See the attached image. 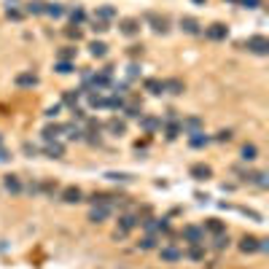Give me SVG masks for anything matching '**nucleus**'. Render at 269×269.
I'll return each instance as SVG.
<instances>
[{"label":"nucleus","mask_w":269,"mask_h":269,"mask_svg":"<svg viewBox=\"0 0 269 269\" xmlns=\"http://www.w3.org/2000/svg\"><path fill=\"white\" fill-rule=\"evenodd\" d=\"M143 19H146V22L151 24V30L159 32V35H167V32H170V19H167V16L156 14V11H146V14H143Z\"/></svg>","instance_id":"1"},{"label":"nucleus","mask_w":269,"mask_h":269,"mask_svg":"<svg viewBox=\"0 0 269 269\" xmlns=\"http://www.w3.org/2000/svg\"><path fill=\"white\" fill-rule=\"evenodd\" d=\"M245 49L256 57H267L269 54V38L267 35H251L245 41Z\"/></svg>","instance_id":"2"},{"label":"nucleus","mask_w":269,"mask_h":269,"mask_svg":"<svg viewBox=\"0 0 269 269\" xmlns=\"http://www.w3.org/2000/svg\"><path fill=\"white\" fill-rule=\"evenodd\" d=\"M180 237H183V242H188V245H205V229L188 224V226L180 229Z\"/></svg>","instance_id":"3"},{"label":"nucleus","mask_w":269,"mask_h":269,"mask_svg":"<svg viewBox=\"0 0 269 269\" xmlns=\"http://www.w3.org/2000/svg\"><path fill=\"white\" fill-rule=\"evenodd\" d=\"M116 224H119V226H116V232H121L124 237H127L135 226H140V213H124V215H119Z\"/></svg>","instance_id":"4"},{"label":"nucleus","mask_w":269,"mask_h":269,"mask_svg":"<svg viewBox=\"0 0 269 269\" xmlns=\"http://www.w3.org/2000/svg\"><path fill=\"white\" fill-rule=\"evenodd\" d=\"M205 38H207V41L221 43V41H226V38H229V27L224 22H213V24H207V27H205Z\"/></svg>","instance_id":"5"},{"label":"nucleus","mask_w":269,"mask_h":269,"mask_svg":"<svg viewBox=\"0 0 269 269\" xmlns=\"http://www.w3.org/2000/svg\"><path fill=\"white\" fill-rule=\"evenodd\" d=\"M162 129H165V137L167 140H175L180 132V121H178V116H175V110H170V116H167V121H162Z\"/></svg>","instance_id":"6"},{"label":"nucleus","mask_w":269,"mask_h":269,"mask_svg":"<svg viewBox=\"0 0 269 269\" xmlns=\"http://www.w3.org/2000/svg\"><path fill=\"white\" fill-rule=\"evenodd\" d=\"M110 213H113V207H108V205H91L89 207V224H105V221L110 218Z\"/></svg>","instance_id":"7"},{"label":"nucleus","mask_w":269,"mask_h":269,"mask_svg":"<svg viewBox=\"0 0 269 269\" xmlns=\"http://www.w3.org/2000/svg\"><path fill=\"white\" fill-rule=\"evenodd\" d=\"M119 32H121L124 38H135V35H140V19H132V16L121 19V22H119Z\"/></svg>","instance_id":"8"},{"label":"nucleus","mask_w":269,"mask_h":269,"mask_svg":"<svg viewBox=\"0 0 269 269\" xmlns=\"http://www.w3.org/2000/svg\"><path fill=\"white\" fill-rule=\"evenodd\" d=\"M14 84H16L19 89H32V87H38V84H41V78L32 73V70H24V73H16L14 76Z\"/></svg>","instance_id":"9"},{"label":"nucleus","mask_w":269,"mask_h":269,"mask_svg":"<svg viewBox=\"0 0 269 269\" xmlns=\"http://www.w3.org/2000/svg\"><path fill=\"white\" fill-rule=\"evenodd\" d=\"M159 259L165 261V264H178V261L183 259V251L175 245H162L159 248Z\"/></svg>","instance_id":"10"},{"label":"nucleus","mask_w":269,"mask_h":269,"mask_svg":"<svg viewBox=\"0 0 269 269\" xmlns=\"http://www.w3.org/2000/svg\"><path fill=\"white\" fill-rule=\"evenodd\" d=\"M60 199L65 205H78V202H84V191L78 186H65L60 191Z\"/></svg>","instance_id":"11"},{"label":"nucleus","mask_w":269,"mask_h":269,"mask_svg":"<svg viewBox=\"0 0 269 269\" xmlns=\"http://www.w3.org/2000/svg\"><path fill=\"white\" fill-rule=\"evenodd\" d=\"M188 175H191L194 180H207V178H213V167L205 165V162H196V165L188 167Z\"/></svg>","instance_id":"12"},{"label":"nucleus","mask_w":269,"mask_h":269,"mask_svg":"<svg viewBox=\"0 0 269 269\" xmlns=\"http://www.w3.org/2000/svg\"><path fill=\"white\" fill-rule=\"evenodd\" d=\"M137 121H140V129H143L146 135H154V132H159V129H162V119H156V116L143 113Z\"/></svg>","instance_id":"13"},{"label":"nucleus","mask_w":269,"mask_h":269,"mask_svg":"<svg viewBox=\"0 0 269 269\" xmlns=\"http://www.w3.org/2000/svg\"><path fill=\"white\" fill-rule=\"evenodd\" d=\"M202 127H205V124H202L199 116H188V119L180 121V132L183 135H196V132H202Z\"/></svg>","instance_id":"14"},{"label":"nucleus","mask_w":269,"mask_h":269,"mask_svg":"<svg viewBox=\"0 0 269 269\" xmlns=\"http://www.w3.org/2000/svg\"><path fill=\"white\" fill-rule=\"evenodd\" d=\"M259 237H253V234H245V237L240 240V253H245V256H251V253H259Z\"/></svg>","instance_id":"15"},{"label":"nucleus","mask_w":269,"mask_h":269,"mask_svg":"<svg viewBox=\"0 0 269 269\" xmlns=\"http://www.w3.org/2000/svg\"><path fill=\"white\" fill-rule=\"evenodd\" d=\"M105 129H108L110 135L121 137V135H127V121H124V119H119V116H113V119H108V124H105Z\"/></svg>","instance_id":"16"},{"label":"nucleus","mask_w":269,"mask_h":269,"mask_svg":"<svg viewBox=\"0 0 269 269\" xmlns=\"http://www.w3.org/2000/svg\"><path fill=\"white\" fill-rule=\"evenodd\" d=\"M43 154L49 156V159H62V156H65V146H62L60 140H49L43 146Z\"/></svg>","instance_id":"17"},{"label":"nucleus","mask_w":269,"mask_h":269,"mask_svg":"<svg viewBox=\"0 0 269 269\" xmlns=\"http://www.w3.org/2000/svg\"><path fill=\"white\" fill-rule=\"evenodd\" d=\"M180 30L186 32V35H202V24L196 22L194 16H183L180 19Z\"/></svg>","instance_id":"18"},{"label":"nucleus","mask_w":269,"mask_h":269,"mask_svg":"<svg viewBox=\"0 0 269 269\" xmlns=\"http://www.w3.org/2000/svg\"><path fill=\"white\" fill-rule=\"evenodd\" d=\"M143 89H146L148 94L159 97V94H165V81H162V78H146V81H143Z\"/></svg>","instance_id":"19"},{"label":"nucleus","mask_w":269,"mask_h":269,"mask_svg":"<svg viewBox=\"0 0 269 269\" xmlns=\"http://www.w3.org/2000/svg\"><path fill=\"white\" fill-rule=\"evenodd\" d=\"M65 132V124H60V121H54V124H46L43 127V140L49 143V140H57Z\"/></svg>","instance_id":"20"},{"label":"nucleus","mask_w":269,"mask_h":269,"mask_svg":"<svg viewBox=\"0 0 269 269\" xmlns=\"http://www.w3.org/2000/svg\"><path fill=\"white\" fill-rule=\"evenodd\" d=\"M3 186H5V191L8 194H22V180H19V175H5L3 178Z\"/></svg>","instance_id":"21"},{"label":"nucleus","mask_w":269,"mask_h":269,"mask_svg":"<svg viewBox=\"0 0 269 269\" xmlns=\"http://www.w3.org/2000/svg\"><path fill=\"white\" fill-rule=\"evenodd\" d=\"M165 91H167V94H183V91H186V84H183L180 78H167Z\"/></svg>","instance_id":"22"},{"label":"nucleus","mask_w":269,"mask_h":269,"mask_svg":"<svg viewBox=\"0 0 269 269\" xmlns=\"http://www.w3.org/2000/svg\"><path fill=\"white\" fill-rule=\"evenodd\" d=\"M202 229H205V232H210V234H224V232H226V224H224L221 218H207Z\"/></svg>","instance_id":"23"},{"label":"nucleus","mask_w":269,"mask_h":269,"mask_svg":"<svg viewBox=\"0 0 269 269\" xmlns=\"http://www.w3.org/2000/svg\"><path fill=\"white\" fill-rule=\"evenodd\" d=\"M62 135H68L70 140H84V137H87V132H84L81 124H65V132Z\"/></svg>","instance_id":"24"},{"label":"nucleus","mask_w":269,"mask_h":269,"mask_svg":"<svg viewBox=\"0 0 269 269\" xmlns=\"http://www.w3.org/2000/svg\"><path fill=\"white\" fill-rule=\"evenodd\" d=\"M240 159L242 162H256L259 159V148H256L253 143H245V146L240 148Z\"/></svg>","instance_id":"25"},{"label":"nucleus","mask_w":269,"mask_h":269,"mask_svg":"<svg viewBox=\"0 0 269 269\" xmlns=\"http://www.w3.org/2000/svg\"><path fill=\"white\" fill-rule=\"evenodd\" d=\"M213 140L210 135H205V132H196V135H188V146L191 148H205L207 143Z\"/></svg>","instance_id":"26"},{"label":"nucleus","mask_w":269,"mask_h":269,"mask_svg":"<svg viewBox=\"0 0 269 269\" xmlns=\"http://www.w3.org/2000/svg\"><path fill=\"white\" fill-rule=\"evenodd\" d=\"M89 54L94 57V60H102V57L108 54V46H105L102 41H91L89 43Z\"/></svg>","instance_id":"27"},{"label":"nucleus","mask_w":269,"mask_h":269,"mask_svg":"<svg viewBox=\"0 0 269 269\" xmlns=\"http://www.w3.org/2000/svg\"><path fill=\"white\" fill-rule=\"evenodd\" d=\"M94 19H100V22H110V19H116V8H113V5H100Z\"/></svg>","instance_id":"28"},{"label":"nucleus","mask_w":269,"mask_h":269,"mask_svg":"<svg viewBox=\"0 0 269 269\" xmlns=\"http://www.w3.org/2000/svg\"><path fill=\"white\" fill-rule=\"evenodd\" d=\"M137 248H140V251H156V248H159V240H156V234H146V237L137 242Z\"/></svg>","instance_id":"29"},{"label":"nucleus","mask_w":269,"mask_h":269,"mask_svg":"<svg viewBox=\"0 0 269 269\" xmlns=\"http://www.w3.org/2000/svg\"><path fill=\"white\" fill-rule=\"evenodd\" d=\"M210 245L215 248V251H226L229 245H232V240H229V234L224 232V234H213V242Z\"/></svg>","instance_id":"30"},{"label":"nucleus","mask_w":269,"mask_h":269,"mask_svg":"<svg viewBox=\"0 0 269 269\" xmlns=\"http://www.w3.org/2000/svg\"><path fill=\"white\" fill-rule=\"evenodd\" d=\"M124 94H110L108 100H105V108H110V110H124Z\"/></svg>","instance_id":"31"},{"label":"nucleus","mask_w":269,"mask_h":269,"mask_svg":"<svg viewBox=\"0 0 269 269\" xmlns=\"http://www.w3.org/2000/svg\"><path fill=\"white\" fill-rule=\"evenodd\" d=\"M124 113L129 116V119H140L143 116V102H129V105H124Z\"/></svg>","instance_id":"32"},{"label":"nucleus","mask_w":269,"mask_h":269,"mask_svg":"<svg viewBox=\"0 0 269 269\" xmlns=\"http://www.w3.org/2000/svg\"><path fill=\"white\" fill-rule=\"evenodd\" d=\"M43 14H49V16L60 19V16H65V5H62V3H46Z\"/></svg>","instance_id":"33"},{"label":"nucleus","mask_w":269,"mask_h":269,"mask_svg":"<svg viewBox=\"0 0 269 269\" xmlns=\"http://www.w3.org/2000/svg\"><path fill=\"white\" fill-rule=\"evenodd\" d=\"M81 94H84V91L81 89H70V91H65V97H62V102L65 105H70V108H76V105H78V100H81Z\"/></svg>","instance_id":"34"},{"label":"nucleus","mask_w":269,"mask_h":269,"mask_svg":"<svg viewBox=\"0 0 269 269\" xmlns=\"http://www.w3.org/2000/svg\"><path fill=\"white\" fill-rule=\"evenodd\" d=\"M68 16H70V24H73V27H78V24L87 22V11H84V8H73Z\"/></svg>","instance_id":"35"},{"label":"nucleus","mask_w":269,"mask_h":269,"mask_svg":"<svg viewBox=\"0 0 269 269\" xmlns=\"http://www.w3.org/2000/svg\"><path fill=\"white\" fill-rule=\"evenodd\" d=\"M76 51L78 49H73V46H65L60 54H57V62H73L76 60Z\"/></svg>","instance_id":"36"},{"label":"nucleus","mask_w":269,"mask_h":269,"mask_svg":"<svg viewBox=\"0 0 269 269\" xmlns=\"http://www.w3.org/2000/svg\"><path fill=\"white\" fill-rule=\"evenodd\" d=\"M87 97H89V108H105V97L100 91H87Z\"/></svg>","instance_id":"37"},{"label":"nucleus","mask_w":269,"mask_h":269,"mask_svg":"<svg viewBox=\"0 0 269 269\" xmlns=\"http://www.w3.org/2000/svg\"><path fill=\"white\" fill-rule=\"evenodd\" d=\"M183 256H188L191 261H205V245H191V251Z\"/></svg>","instance_id":"38"},{"label":"nucleus","mask_w":269,"mask_h":269,"mask_svg":"<svg viewBox=\"0 0 269 269\" xmlns=\"http://www.w3.org/2000/svg\"><path fill=\"white\" fill-rule=\"evenodd\" d=\"M43 8H46L43 0H30V3H27V14H32V16L43 14Z\"/></svg>","instance_id":"39"},{"label":"nucleus","mask_w":269,"mask_h":269,"mask_svg":"<svg viewBox=\"0 0 269 269\" xmlns=\"http://www.w3.org/2000/svg\"><path fill=\"white\" fill-rule=\"evenodd\" d=\"M54 70H57L60 76H70V73H76V65H73V62H57Z\"/></svg>","instance_id":"40"},{"label":"nucleus","mask_w":269,"mask_h":269,"mask_svg":"<svg viewBox=\"0 0 269 269\" xmlns=\"http://www.w3.org/2000/svg\"><path fill=\"white\" fill-rule=\"evenodd\" d=\"M232 137H234V132H232V129H221V132H215V137H213V140H215V143H229Z\"/></svg>","instance_id":"41"},{"label":"nucleus","mask_w":269,"mask_h":269,"mask_svg":"<svg viewBox=\"0 0 269 269\" xmlns=\"http://www.w3.org/2000/svg\"><path fill=\"white\" fill-rule=\"evenodd\" d=\"M256 186H259V188H267L269 186V173H259V170H256Z\"/></svg>","instance_id":"42"},{"label":"nucleus","mask_w":269,"mask_h":269,"mask_svg":"<svg viewBox=\"0 0 269 269\" xmlns=\"http://www.w3.org/2000/svg\"><path fill=\"white\" fill-rule=\"evenodd\" d=\"M237 5H242L248 11H256V8H261V0H237Z\"/></svg>","instance_id":"43"},{"label":"nucleus","mask_w":269,"mask_h":269,"mask_svg":"<svg viewBox=\"0 0 269 269\" xmlns=\"http://www.w3.org/2000/svg\"><path fill=\"white\" fill-rule=\"evenodd\" d=\"M108 178H110V180H124V183H129V180H132V175H127V173H108Z\"/></svg>","instance_id":"44"},{"label":"nucleus","mask_w":269,"mask_h":269,"mask_svg":"<svg viewBox=\"0 0 269 269\" xmlns=\"http://www.w3.org/2000/svg\"><path fill=\"white\" fill-rule=\"evenodd\" d=\"M22 151H24V156H30V159H32V156H38V148L32 146V143H22Z\"/></svg>","instance_id":"45"},{"label":"nucleus","mask_w":269,"mask_h":269,"mask_svg":"<svg viewBox=\"0 0 269 269\" xmlns=\"http://www.w3.org/2000/svg\"><path fill=\"white\" fill-rule=\"evenodd\" d=\"M91 30H94V32H105V30H108V22H100V19H91Z\"/></svg>","instance_id":"46"},{"label":"nucleus","mask_w":269,"mask_h":269,"mask_svg":"<svg viewBox=\"0 0 269 269\" xmlns=\"http://www.w3.org/2000/svg\"><path fill=\"white\" fill-rule=\"evenodd\" d=\"M65 35H68V38H73V41H81V35H84V32L78 30V27H68V30H65Z\"/></svg>","instance_id":"47"},{"label":"nucleus","mask_w":269,"mask_h":269,"mask_svg":"<svg viewBox=\"0 0 269 269\" xmlns=\"http://www.w3.org/2000/svg\"><path fill=\"white\" fill-rule=\"evenodd\" d=\"M60 108L62 105H51V108L46 110V119H57V116H60Z\"/></svg>","instance_id":"48"},{"label":"nucleus","mask_w":269,"mask_h":269,"mask_svg":"<svg viewBox=\"0 0 269 269\" xmlns=\"http://www.w3.org/2000/svg\"><path fill=\"white\" fill-rule=\"evenodd\" d=\"M24 14H22V11H19L16 8V5H14V8H11V5H8V19H14V22H19V19H22Z\"/></svg>","instance_id":"49"},{"label":"nucleus","mask_w":269,"mask_h":269,"mask_svg":"<svg viewBox=\"0 0 269 269\" xmlns=\"http://www.w3.org/2000/svg\"><path fill=\"white\" fill-rule=\"evenodd\" d=\"M41 188H43L46 194H57V183H51V180H46V183H43Z\"/></svg>","instance_id":"50"},{"label":"nucleus","mask_w":269,"mask_h":269,"mask_svg":"<svg viewBox=\"0 0 269 269\" xmlns=\"http://www.w3.org/2000/svg\"><path fill=\"white\" fill-rule=\"evenodd\" d=\"M22 191H27V194H38V191H41V183H27V188H22Z\"/></svg>","instance_id":"51"},{"label":"nucleus","mask_w":269,"mask_h":269,"mask_svg":"<svg viewBox=\"0 0 269 269\" xmlns=\"http://www.w3.org/2000/svg\"><path fill=\"white\" fill-rule=\"evenodd\" d=\"M129 57H143V46H129Z\"/></svg>","instance_id":"52"},{"label":"nucleus","mask_w":269,"mask_h":269,"mask_svg":"<svg viewBox=\"0 0 269 269\" xmlns=\"http://www.w3.org/2000/svg\"><path fill=\"white\" fill-rule=\"evenodd\" d=\"M0 162H11V154H8L3 146H0Z\"/></svg>","instance_id":"53"},{"label":"nucleus","mask_w":269,"mask_h":269,"mask_svg":"<svg viewBox=\"0 0 269 269\" xmlns=\"http://www.w3.org/2000/svg\"><path fill=\"white\" fill-rule=\"evenodd\" d=\"M137 73H140V68L132 62V65H129V78H137Z\"/></svg>","instance_id":"54"},{"label":"nucleus","mask_w":269,"mask_h":269,"mask_svg":"<svg viewBox=\"0 0 269 269\" xmlns=\"http://www.w3.org/2000/svg\"><path fill=\"white\" fill-rule=\"evenodd\" d=\"M191 3H196V5H207V0H191Z\"/></svg>","instance_id":"55"},{"label":"nucleus","mask_w":269,"mask_h":269,"mask_svg":"<svg viewBox=\"0 0 269 269\" xmlns=\"http://www.w3.org/2000/svg\"><path fill=\"white\" fill-rule=\"evenodd\" d=\"M226 3H237V0H226Z\"/></svg>","instance_id":"56"},{"label":"nucleus","mask_w":269,"mask_h":269,"mask_svg":"<svg viewBox=\"0 0 269 269\" xmlns=\"http://www.w3.org/2000/svg\"><path fill=\"white\" fill-rule=\"evenodd\" d=\"M0 146H3V137H0Z\"/></svg>","instance_id":"57"}]
</instances>
